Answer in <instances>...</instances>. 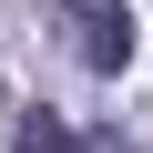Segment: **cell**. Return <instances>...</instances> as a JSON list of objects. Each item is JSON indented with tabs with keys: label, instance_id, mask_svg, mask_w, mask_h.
I'll return each instance as SVG.
<instances>
[{
	"label": "cell",
	"instance_id": "obj_1",
	"mask_svg": "<svg viewBox=\"0 0 153 153\" xmlns=\"http://www.w3.org/2000/svg\"><path fill=\"white\" fill-rule=\"evenodd\" d=\"M41 10L61 21V41H71L82 71H123L133 61V0H41Z\"/></svg>",
	"mask_w": 153,
	"mask_h": 153
},
{
	"label": "cell",
	"instance_id": "obj_2",
	"mask_svg": "<svg viewBox=\"0 0 153 153\" xmlns=\"http://www.w3.org/2000/svg\"><path fill=\"white\" fill-rule=\"evenodd\" d=\"M82 133H71L61 112H21V133H10V153H71Z\"/></svg>",
	"mask_w": 153,
	"mask_h": 153
},
{
	"label": "cell",
	"instance_id": "obj_3",
	"mask_svg": "<svg viewBox=\"0 0 153 153\" xmlns=\"http://www.w3.org/2000/svg\"><path fill=\"white\" fill-rule=\"evenodd\" d=\"M71 153H143V143H123V133L102 123V133H82V143H71Z\"/></svg>",
	"mask_w": 153,
	"mask_h": 153
}]
</instances>
